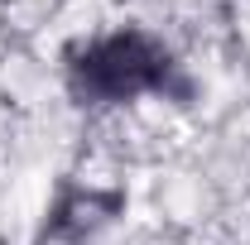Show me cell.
<instances>
[{"instance_id": "1", "label": "cell", "mask_w": 250, "mask_h": 245, "mask_svg": "<svg viewBox=\"0 0 250 245\" xmlns=\"http://www.w3.org/2000/svg\"><path fill=\"white\" fill-rule=\"evenodd\" d=\"M168 82H173L168 48L140 29L111 34L72 58V92L82 101H130L140 92H164Z\"/></svg>"}]
</instances>
